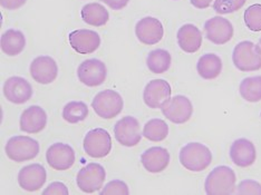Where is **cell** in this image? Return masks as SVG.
Returning a JSON list of instances; mask_svg holds the SVG:
<instances>
[{"label": "cell", "mask_w": 261, "mask_h": 195, "mask_svg": "<svg viewBox=\"0 0 261 195\" xmlns=\"http://www.w3.org/2000/svg\"><path fill=\"white\" fill-rule=\"evenodd\" d=\"M179 158L186 170L191 172H202L212 163V153L204 144L192 142L182 147Z\"/></svg>", "instance_id": "cell-1"}, {"label": "cell", "mask_w": 261, "mask_h": 195, "mask_svg": "<svg viewBox=\"0 0 261 195\" xmlns=\"http://www.w3.org/2000/svg\"><path fill=\"white\" fill-rule=\"evenodd\" d=\"M237 176L234 171L220 165L213 169L204 182L205 193L209 195H229L234 193Z\"/></svg>", "instance_id": "cell-2"}, {"label": "cell", "mask_w": 261, "mask_h": 195, "mask_svg": "<svg viewBox=\"0 0 261 195\" xmlns=\"http://www.w3.org/2000/svg\"><path fill=\"white\" fill-rule=\"evenodd\" d=\"M232 62L240 72H257L261 69V47L250 40L240 41L233 49Z\"/></svg>", "instance_id": "cell-3"}, {"label": "cell", "mask_w": 261, "mask_h": 195, "mask_svg": "<svg viewBox=\"0 0 261 195\" xmlns=\"http://www.w3.org/2000/svg\"><path fill=\"white\" fill-rule=\"evenodd\" d=\"M40 146L38 141L25 135L14 136L8 140L5 146L6 155L17 163L32 161L39 154Z\"/></svg>", "instance_id": "cell-4"}, {"label": "cell", "mask_w": 261, "mask_h": 195, "mask_svg": "<svg viewBox=\"0 0 261 195\" xmlns=\"http://www.w3.org/2000/svg\"><path fill=\"white\" fill-rule=\"evenodd\" d=\"M92 107L95 113L104 120H110L120 115L124 107L122 96L113 90H105L99 92L93 98Z\"/></svg>", "instance_id": "cell-5"}, {"label": "cell", "mask_w": 261, "mask_h": 195, "mask_svg": "<svg viewBox=\"0 0 261 195\" xmlns=\"http://www.w3.org/2000/svg\"><path fill=\"white\" fill-rule=\"evenodd\" d=\"M106 172L98 163H90L80 170L76 176V183L80 190L84 193H95L103 187Z\"/></svg>", "instance_id": "cell-6"}, {"label": "cell", "mask_w": 261, "mask_h": 195, "mask_svg": "<svg viewBox=\"0 0 261 195\" xmlns=\"http://www.w3.org/2000/svg\"><path fill=\"white\" fill-rule=\"evenodd\" d=\"M84 152L93 158L106 157L112 151V137L104 128H94L88 132L83 142Z\"/></svg>", "instance_id": "cell-7"}, {"label": "cell", "mask_w": 261, "mask_h": 195, "mask_svg": "<svg viewBox=\"0 0 261 195\" xmlns=\"http://www.w3.org/2000/svg\"><path fill=\"white\" fill-rule=\"evenodd\" d=\"M162 114L174 124H185L193 114V105L187 96L175 95L170 98L162 107Z\"/></svg>", "instance_id": "cell-8"}, {"label": "cell", "mask_w": 261, "mask_h": 195, "mask_svg": "<svg viewBox=\"0 0 261 195\" xmlns=\"http://www.w3.org/2000/svg\"><path fill=\"white\" fill-rule=\"evenodd\" d=\"M108 76L106 65L96 58L86 59L77 68V77L88 87H97L103 84Z\"/></svg>", "instance_id": "cell-9"}, {"label": "cell", "mask_w": 261, "mask_h": 195, "mask_svg": "<svg viewBox=\"0 0 261 195\" xmlns=\"http://www.w3.org/2000/svg\"><path fill=\"white\" fill-rule=\"evenodd\" d=\"M114 135L118 143L126 147L136 146L143 136L140 123L133 116H124L118 120L114 126Z\"/></svg>", "instance_id": "cell-10"}, {"label": "cell", "mask_w": 261, "mask_h": 195, "mask_svg": "<svg viewBox=\"0 0 261 195\" xmlns=\"http://www.w3.org/2000/svg\"><path fill=\"white\" fill-rule=\"evenodd\" d=\"M206 39L215 45H224L233 37L234 28L230 20L223 17H213L204 23Z\"/></svg>", "instance_id": "cell-11"}, {"label": "cell", "mask_w": 261, "mask_h": 195, "mask_svg": "<svg viewBox=\"0 0 261 195\" xmlns=\"http://www.w3.org/2000/svg\"><path fill=\"white\" fill-rule=\"evenodd\" d=\"M4 96L8 102L21 105L27 103L33 96V87L26 78L13 76L4 84Z\"/></svg>", "instance_id": "cell-12"}, {"label": "cell", "mask_w": 261, "mask_h": 195, "mask_svg": "<svg viewBox=\"0 0 261 195\" xmlns=\"http://www.w3.org/2000/svg\"><path fill=\"white\" fill-rule=\"evenodd\" d=\"M172 95L171 85L164 79H153L146 84L143 92V100L147 107L161 108Z\"/></svg>", "instance_id": "cell-13"}, {"label": "cell", "mask_w": 261, "mask_h": 195, "mask_svg": "<svg viewBox=\"0 0 261 195\" xmlns=\"http://www.w3.org/2000/svg\"><path fill=\"white\" fill-rule=\"evenodd\" d=\"M135 35L142 44L152 46L162 40L164 28L162 22L154 17H145L136 22Z\"/></svg>", "instance_id": "cell-14"}, {"label": "cell", "mask_w": 261, "mask_h": 195, "mask_svg": "<svg viewBox=\"0 0 261 195\" xmlns=\"http://www.w3.org/2000/svg\"><path fill=\"white\" fill-rule=\"evenodd\" d=\"M46 161L56 171L69 170L75 163L74 149L65 143L53 144L46 152Z\"/></svg>", "instance_id": "cell-15"}, {"label": "cell", "mask_w": 261, "mask_h": 195, "mask_svg": "<svg viewBox=\"0 0 261 195\" xmlns=\"http://www.w3.org/2000/svg\"><path fill=\"white\" fill-rule=\"evenodd\" d=\"M31 75L35 81L41 85H48L56 80L58 66L55 59L50 56H38L31 64Z\"/></svg>", "instance_id": "cell-16"}, {"label": "cell", "mask_w": 261, "mask_h": 195, "mask_svg": "<svg viewBox=\"0 0 261 195\" xmlns=\"http://www.w3.org/2000/svg\"><path fill=\"white\" fill-rule=\"evenodd\" d=\"M47 172L41 164L34 163L23 166L18 173V184L27 192H36L45 185Z\"/></svg>", "instance_id": "cell-17"}, {"label": "cell", "mask_w": 261, "mask_h": 195, "mask_svg": "<svg viewBox=\"0 0 261 195\" xmlns=\"http://www.w3.org/2000/svg\"><path fill=\"white\" fill-rule=\"evenodd\" d=\"M68 39L72 48L82 55L92 54L100 46V36L91 29H77L69 34Z\"/></svg>", "instance_id": "cell-18"}, {"label": "cell", "mask_w": 261, "mask_h": 195, "mask_svg": "<svg viewBox=\"0 0 261 195\" xmlns=\"http://www.w3.org/2000/svg\"><path fill=\"white\" fill-rule=\"evenodd\" d=\"M229 155L237 166L249 168L256 162L257 150L250 140L238 138L231 144Z\"/></svg>", "instance_id": "cell-19"}, {"label": "cell", "mask_w": 261, "mask_h": 195, "mask_svg": "<svg viewBox=\"0 0 261 195\" xmlns=\"http://www.w3.org/2000/svg\"><path fill=\"white\" fill-rule=\"evenodd\" d=\"M47 113L43 107L33 105L22 112L19 121L20 131L28 134H38L47 125Z\"/></svg>", "instance_id": "cell-20"}, {"label": "cell", "mask_w": 261, "mask_h": 195, "mask_svg": "<svg viewBox=\"0 0 261 195\" xmlns=\"http://www.w3.org/2000/svg\"><path fill=\"white\" fill-rule=\"evenodd\" d=\"M170 153L161 146H154L142 153L141 163L150 173H161L169 166Z\"/></svg>", "instance_id": "cell-21"}, {"label": "cell", "mask_w": 261, "mask_h": 195, "mask_svg": "<svg viewBox=\"0 0 261 195\" xmlns=\"http://www.w3.org/2000/svg\"><path fill=\"white\" fill-rule=\"evenodd\" d=\"M176 38L180 48L187 52V54H194L202 45V33H201L197 26L192 25V23L183 25L177 31Z\"/></svg>", "instance_id": "cell-22"}, {"label": "cell", "mask_w": 261, "mask_h": 195, "mask_svg": "<svg viewBox=\"0 0 261 195\" xmlns=\"http://www.w3.org/2000/svg\"><path fill=\"white\" fill-rule=\"evenodd\" d=\"M0 47L4 54L7 56L14 57L19 55L26 47L25 35L17 29H8L0 38Z\"/></svg>", "instance_id": "cell-23"}, {"label": "cell", "mask_w": 261, "mask_h": 195, "mask_svg": "<svg viewBox=\"0 0 261 195\" xmlns=\"http://www.w3.org/2000/svg\"><path fill=\"white\" fill-rule=\"evenodd\" d=\"M197 70L201 78L213 80L220 76L222 72V61L217 54H204L199 58Z\"/></svg>", "instance_id": "cell-24"}, {"label": "cell", "mask_w": 261, "mask_h": 195, "mask_svg": "<svg viewBox=\"0 0 261 195\" xmlns=\"http://www.w3.org/2000/svg\"><path fill=\"white\" fill-rule=\"evenodd\" d=\"M82 18L86 23L94 27H102L108 23L110 19V14L104 6L98 3L87 4L83 7Z\"/></svg>", "instance_id": "cell-25"}, {"label": "cell", "mask_w": 261, "mask_h": 195, "mask_svg": "<svg viewBox=\"0 0 261 195\" xmlns=\"http://www.w3.org/2000/svg\"><path fill=\"white\" fill-rule=\"evenodd\" d=\"M172 64V56L165 49H154L150 51L146 58V65L150 72L154 74H163L168 72Z\"/></svg>", "instance_id": "cell-26"}, {"label": "cell", "mask_w": 261, "mask_h": 195, "mask_svg": "<svg viewBox=\"0 0 261 195\" xmlns=\"http://www.w3.org/2000/svg\"><path fill=\"white\" fill-rule=\"evenodd\" d=\"M239 93L241 97L249 103H258L261 100V76L246 77L240 82Z\"/></svg>", "instance_id": "cell-27"}, {"label": "cell", "mask_w": 261, "mask_h": 195, "mask_svg": "<svg viewBox=\"0 0 261 195\" xmlns=\"http://www.w3.org/2000/svg\"><path fill=\"white\" fill-rule=\"evenodd\" d=\"M143 136L151 142H162L168 137L169 125L161 118H153L143 127Z\"/></svg>", "instance_id": "cell-28"}, {"label": "cell", "mask_w": 261, "mask_h": 195, "mask_svg": "<svg viewBox=\"0 0 261 195\" xmlns=\"http://www.w3.org/2000/svg\"><path fill=\"white\" fill-rule=\"evenodd\" d=\"M88 115V106L84 102L73 100L63 108V118L69 124H77L83 122Z\"/></svg>", "instance_id": "cell-29"}, {"label": "cell", "mask_w": 261, "mask_h": 195, "mask_svg": "<svg viewBox=\"0 0 261 195\" xmlns=\"http://www.w3.org/2000/svg\"><path fill=\"white\" fill-rule=\"evenodd\" d=\"M243 21L249 31L254 33L261 32V4L249 6L243 14Z\"/></svg>", "instance_id": "cell-30"}, {"label": "cell", "mask_w": 261, "mask_h": 195, "mask_svg": "<svg viewBox=\"0 0 261 195\" xmlns=\"http://www.w3.org/2000/svg\"><path fill=\"white\" fill-rule=\"evenodd\" d=\"M247 0H215L212 8L219 15H228L240 10Z\"/></svg>", "instance_id": "cell-31"}, {"label": "cell", "mask_w": 261, "mask_h": 195, "mask_svg": "<svg viewBox=\"0 0 261 195\" xmlns=\"http://www.w3.org/2000/svg\"><path fill=\"white\" fill-rule=\"evenodd\" d=\"M129 188L125 182L121 180H113L106 184L100 195H128Z\"/></svg>", "instance_id": "cell-32"}, {"label": "cell", "mask_w": 261, "mask_h": 195, "mask_svg": "<svg viewBox=\"0 0 261 195\" xmlns=\"http://www.w3.org/2000/svg\"><path fill=\"white\" fill-rule=\"evenodd\" d=\"M237 194L261 195V184L254 180H243L237 186Z\"/></svg>", "instance_id": "cell-33"}, {"label": "cell", "mask_w": 261, "mask_h": 195, "mask_svg": "<svg viewBox=\"0 0 261 195\" xmlns=\"http://www.w3.org/2000/svg\"><path fill=\"white\" fill-rule=\"evenodd\" d=\"M67 186L62 182H53L43 191V195H68Z\"/></svg>", "instance_id": "cell-34"}, {"label": "cell", "mask_w": 261, "mask_h": 195, "mask_svg": "<svg viewBox=\"0 0 261 195\" xmlns=\"http://www.w3.org/2000/svg\"><path fill=\"white\" fill-rule=\"evenodd\" d=\"M27 0H0V5L4 9L16 10L26 4Z\"/></svg>", "instance_id": "cell-35"}, {"label": "cell", "mask_w": 261, "mask_h": 195, "mask_svg": "<svg viewBox=\"0 0 261 195\" xmlns=\"http://www.w3.org/2000/svg\"><path fill=\"white\" fill-rule=\"evenodd\" d=\"M100 2L108 5L113 10H121L126 7L129 0H100Z\"/></svg>", "instance_id": "cell-36"}, {"label": "cell", "mask_w": 261, "mask_h": 195, "mask_svg": "<svg viewBox=\"0 0 261 195\" xmlns=\"http://www.w3.org/2000/svg\"><path fill=\"white\" fill-rule=\"evenodd\" d=\"M213 0H190V3L193 6V7L198 9H206L209 8V6Z\"/></svg>", "instance_id": "cell-37"}, {"label": "cell", "mask_w": 261, "mask_h": 195, "mask_svg": "<svg viewBox=\"0 0 261 195\" xmlns=\"http://www.w3.org/2000/svg\"><path fill=\"white\" fill-rule=\"evenodd\" d=\"M259 44L261 45V38H260V40H259Z\"/></svg>", "instance_id": "cell-38"}, {"label": "cell", "mask_w": 261, "mask_h": 195, "mask_svg": "<svg viewBox=\"0 0 261 195\" xmlns=\"http://www.w3.org/2000/svg\"><path fill=\"white\" fill-rule=\"evenodd\" d=\"M260 116H261V113H260Z\"/></svg>", "instance_id": "cell-39"}]
</instances>
